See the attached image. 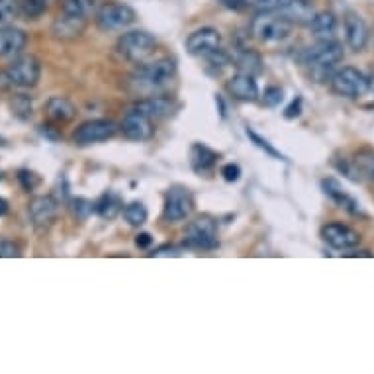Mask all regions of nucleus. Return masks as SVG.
Listing matches in <instances>:
<instances>
[{
  "instance_id": "c9c22d12",
  "label": "nucleus",
  "mask_w": 374,
  "mask_h": 374,
  "mask_svg": "<svg viewBox=\"0 0 374 374\" xmlns=\"http://www.w3.org/2000/svg\"><path fill=\"white\" fill-rule=\"evenodd\" d=\"M40 180H42V178L38 177L33 171H30V169H20V171H18V182H20V187L24 188L26 192L36 190V187L40 185Z\"/></svg>"
},
{
  "instance_id": "4c0bfd02",
  "label": "nucleus",
  "mask_w": 374,
  "mask_h": 374,
  "mask_svg": "<svg viewBox=\"0 0 374 374\" xmlns=\"http://www.w3.org/2000/svg\"><path fill=\"white\" fill-rule=\"evenodd\" d=\"M221 177L226 182H237L241 178V169L240 165H235V163H228V165L221 169Z\"/></svg>"
},
{
  "instance_id": "f257e3e1",
  "label": "nucleus",
  "mask_w": 374,
  "mask_h": 374,
  "mask_svg": "<svg viewBox=\"0 0 374 374\" xmlns=\"http://www.w3.org/2000/svg\"><path fill=\"white\" fill-rule=\"evenodd\" d=\"M345 52L343 45L339 42H318L312 47H306L304 52L298 53V63L304 67H310L312 75L318 79V83H323L332 79V71L337 63L343 61Z\"/></svg>"
},
{
  "instance_id": "473e14b6",
  "label": "nucleus",
  "mask_w": 374,
  "mask_h": 374,
  "mask_svg": "<svg viewBox=\"0 0 374 374\" xmlns=\"http://www.w3.org/2000/svg\"><path fill=\"white\" fill-rule=\"evenodd\" d=\"M245 6H253L260 12H281L282 8H286L292 0H243Z\"/></svg>"
},
{
  "instance_id": "4be33fe9",
  "label": "nucleus",
  "mask_w": 374,
  "mask_h": 374,
  "mask_svg": "<svg viewBox=\"0 0 374 374\" xmlns=\"http://www.w3.org/2000/svg\"><path fill=\"white\" fill-rule=\"evenodd\" d=\"M45 110H47V116L52 118L53 122H59V124L71 122L75 116H77L75 104L69 98H65V96H53V98H49L47 104H45Z\"/></svg>"
},
{
  "instance_id": "6e6552de",
  "label": "nucleus",
  "mask_w": 374,
  "mask_h": 374,
  "mask_svg": "<svg viewBox=\"0 0 374 374\" xmlns=\"http://www.w3.org/2000/svg\"><path fill=\"white\" fill-rule=\"evenodd\" d=\"M185 245H187L188 249L198 251H212L219 247L216 221L208 218V216L190 221L187 231H185Z\"/></svg>"
},
{
  "instance_id": "49530a36",
  "label": "nucleus",
  "mask_w": 374,
  "mask_h": 374,
  "mask_svg": "<svg viewBox=\"0 0 374 374\" xmlns=\"http://www.w3.org/2000/svg\"><path fill=\"white\" fill-rule=\"evenodd\" d=\"M0 180H2V173H0Z\"/></svg>"
},
{
  "instance_id": "0eeeda50",
  "label": "nucleus",
  "mask_w": 374,
  "mask_h": 374,
  "mask_svg": "<svg viewBox=\"0 0 374 374\" xmlns=\"http://www.w3.org/2000/svg\"><path fill=\"white\" fill-rule=\"evenodd\" d=\"M137 14L134 8L124 2H104L94 14V22L102 31H118L130 28Z\"/></svg>"
},
{
  "instance_id": "58836bf2",
  "label": "nucleus",
  "mask_w": 374,
  "mask_h": 374,
  "mask_svg": "<svg viewBox=\"0 0 374 374\" xmlns=\"http://www.w3.org/2000/svg\"><path fill=\"white\" fill-rule=\"evenodd\" d=\"M300 114H302V98L298 96V98H294L292 104L284 110V118H286V120H294V118H298Z\"/></svg>"
},
{
  "instance_id": "c85d7f7f",
  "label": "nucleus",
  "mask_w": 374,
  "mask_h": 374,
  "mask_svg": "<svg viewBox=\"0 0 374 374\" xmlns=\"http://www.w3.org/2000/svg\"><path fill=\"white\" fill-rule=\"evenodd\" d=\"M12 114L16 116L18 120H30L31 118V98L26 94H14V98L10 100Z\"/></svg>"
},
{
  "instance_id": "9d476101",
  "label": "nucleus",
  "mask_w": 374,
  "mask_h": 374,
  "mask_svg": "<svg viewBox=\"0 0 374 374\" xmlns=\"http://www.w3.org/2000/svg\"><path fill=\"white\" fill-rule=\"evenodd\" d=\"M118 132V125L112 120H88L81 124L73 132V141L77 146H93V143H102L114 137Z\"/></svg>"
},
{
  "instance_id": "c03bdc74",
  "label": "nucleus",
  "mask_w": 374,
  "mask_h": 374,
  "mask_svg": "<svg viewBox=\"0 0 374 374\" xmlns=\"http://www.w3.org/2000/svg\"><path fill=\"white\" fill-rule=\"evenodd\" d=\"M368 175H371V178L374 180V159H373V163H371V166H368Z\"/></svg>"
},
{
  "instance_id": "dca6fc26",
  "label": "nucleus",
  "mask_w": 374,
  "mask_h": 374,
  "mask_svg": "<svg viewBox=\"0 0 374 374\" xmlns=\"http://www.w3.org/2000/svg\"><path fill=\"white\" fill-rule=\"evenodd\" d=\"M345 38H347L349 47L357 53L364 52V47L368 43V26L354 12H349L345 16Z\"/></svg>"
},
{
  "instance_id": "393cba45",
  "label": "nucleus",
  "mask_w": 374,
  "mask_h": 374,
  "mask_svg": "<svg viewBox=\"0 0 374 374\" xmlns=\"http://www.w3.org/2000/svg\"><path fill=\"white\" fill-rule=\"evenodd\" d=\"M94 206H96V214L104 219L118 218V216L122 214V210H124V204H122L120 194L110 192V190L98 198V202H94Z\"/></svg>"
},
{
  "instance_id": "412c9836",
  "label": "nucleus",
  "mask_w": 374,
  "mask_h": 374,
  "mask_svg": "<svg viewBox=\"0 0 374 374\" xmlns=\"http://www.w3.org/2000/svg\"><path fill=\"white\" fill-rule=\"evenodd\" d=\"M310 31L315 42H333L337 33V18L332 12H315L310 22Z\"/></svg>"
},
{
  "instance_id": "1a4fd4ad",
  "label": "nucleus",
  "mask_w": 374,
  "mask_h": 374,
  "mask_svg": "<svg viewBox=\"0 0 374 374\" xmlns=\"http://www.w3.org/2000/svg\"><path fill=\"white\" fill-rule=\"evenodd\" d=\"M194 212V196L185 187H173L166 190L163 219L166 224H180L192 216Z\"/></svg>"
},
{
  "instance_id": "f3484780",
  "label": "nucleus",
  "mask_w": 374,
  "mask_h": 374,
  "mask_svg": "<svg viewBox=\"0 0 374 374\" xmlns=\"http://www.w3.org/2000/svg\"><path fill=\"white\" fill-rule=\"evenodd\" d=\"M228 91L233 98L241 102H255L259 100V84L253 75L237 73L228 81Z\"/></svg>"
},
{
  "instance_id": "f704fd0d",
  "label": "nucleus",
  "mask_w": 374,
  "mask_h": 374,
  "mask_svg": "<svg viewBox=\"0 0 374 374\" xmlns=\"http://www.w3.org/2000/svg\"><path fill=\"white\" fill-rule=\"evenodd\" d=\"M282 100H284V91L281 86H269L260 96V102L267 108H276V106H281Z\"/></svg>"
},
{
  "instance_id": "aec40b11",
  "label": "nucleus",
  "mask_w": 374,
  "mask_h": 374,
  "mask_svg": "<svg viewBox=\"0 0 374 374\" xmlns=\"http://www.w3.org/2000/svg\"><path fill=\"white\" fill-rule=\"evenodd\" d=\"M28 43V36L18 28L0 26V57H18Z\"/></svg>"
},
{
  "instance_id": "bb28decb",
  "label": "nucleus",
  "mask_w": 374,
  "mask_h": 374,
  "mask_svg": "<svg viewBox=\"0 0 374 374\" xmlns=\"http://www.w3.org/2000/svg\"><path fill=\"white\" fill-rule=\"evenodd\" d=\"M122 214H124L125 221L134 228H141L147 221V216H149L143 202H130L127 206H124Z\"/></svg>"
},
{
  "instance_id": "39448f33",
  "label": "nucleus",
  "mask_w": 374,
  "mask_h": 374,
  "mask_svg": "<svg viewBox=\"0 0 374 374\" xmlns=\"http://www.w3.org/2000/svg\"><path fill=\"white\" fill-rule=\"evenodd\" d=\"M329 86L337 96L359 98V96H364L371 91V79L354 67H343V69H339L332 75Z\"/></svg>"
},
{
  "instance_id": "5701e85b",
  "label": "nucleus",
  "mask_w": 374,
  "mask_h": 374,
  "mask_svg": "<svg viewBox=\"0 0 374 374\" xmlns=\"http://www.w3.org/2000/svg\"><path fill=\"white\" fill-rule=\"evenodd\" d=\"M218 161V153L210 147L202 146V143H194L190 149V166L196 173H208L216 166Z\"/></svg>"
},
{
  "instance_id": "a211bd4d",
  "label": "nucleus",
  "mask_w": 374,
  "mask_h": 374,
  "mask_svg": "<svg viewBox=\"0 0 374 374\" xmlns=\"http://www.w3.org/2000/svg\"><path fill=\"white\" fill-rule=\"evenodd\" d=\"M322 188L323 192L332 198L339 208H345L349 214H353V216H363L361 204H359V202H357V200H354V198L351 196V194H349L337 180H335V178H323Z\"/></svg>"
},
{
  "instance_id": "c756f323",
  "label": "nucleus",
  "mask_w": 374,
  "mask_h": 374,
  "mask_svg": "<svg viewBox=\"0 0 374 374\" xmlns=\"http://www.w3.org/2000/svg\"><path fill=\"white\" fill-rule=\"evenodd\" d=\"M47 10V0H22L20 16L26 20H36Z\"/></svg>"
},
{
  "instance_id": "7c9ffc66",
  "label": "nucleus",
  "mask_w": 374,
  "mask_h": 374,
  "mask_svg": "<svg viewBox=\"0 0 374 374\" xmlns=\"http://www.w3.org/2000/svg\"><path fill=\"white\" fill-rule=\"evenodd\" d=\"M22 0H0V26H8L20 16Z\"/></svg>"
},
{
  "instance_id": "4468645a",
  "label": "nucleus",
  "mask_w": 374,
  "mask_h": 374,
  "mask_svg": "<svg viewBox=\"0 0 374 374\" xmlns=\"http://www.w3.org/2000/svg\"><path fill=\"white\" fill-rule=\"evenodd\" d=\"M219 45H221V36L216 28H200V30L192 31L187 40L188 53L194 57H202V59L219 49Z\"/></svg>"
},
{
  "instance_id": "b1692460",
  "label": "nucleus",
  "mask_w": 374,
  "mask_h": 374,
  "mask_svg": "<svg viewBox=\"0 0 374 374\" xmlns=\"http://www.w3.org/2000/svg\"><path fill=\"white\" fill-rule=\"evenodd\" d=\"M281 12L292 24H300V26L302 24L310 26V22H312L313 16H315L312 2H308V0H292L290 4H288L286 8H282Z\"/></svg>"
},
{
  "instance_id": "423d86ee",
  "label": "nucleus",
  "mask_w": 374,
  "mask_h": 374,
  "mask_svg": "<svg viewBox=\"0 0 374 374\" xmlns=\"http://www.w3.org/2000/svg\"><path fill=\"white\" fill-rule=\"evenodd\" d=\"M6 77L10 81L12 86L18 88H33L40 83L42 77V63L36 55L20 53L18 57H14V61L6 67Z\"/></svg>"
},
{
  "instance_id": "cd10ccee",
  "label": "nucleus",
  "mask_w": 374,
  "mask_h": 374,
  "mask_svg": "<svg viewBox=\"0 0 374 374\" xmlns=\"http://www.w3.org/2000/svg\"><path fill=\"white\" fill-rule=\"evenodd\" d=\"M61 12L79 18H91L94 12V0H63Z\"/></svg>"
},
{
  "instance_id": "6ab92c4d",
  "label": "nucleus",
  "mask_w": 374,
  "mask_h": 374,
  "mask_svg": "<svg viewBox=\"0 0 374 374\" xmlns=\"http://www.w3.org/2000/svg\"><path fill=\"white\" fill-rule=\"evenodd\" d=\"M134 108L149 116L155 122V120H165L175 112V100L171 96H149V98L135 102Z\"/></svg>"
},
{
  "instance_id": "72a5a7b5",
  "label": "nucleus",
  "mask_w": 374,
  "mask_h": 374,
  "mask_svg": "<svg viewBox=\"0 0 374 374\" xmlns=\"http://www.w3.org/2000/svg\"><path fill=\"white\" fill-rule=\"evenodd\" d=\"M71 210H73V216L77 219H86L93 212H96V206H94V202L91 200H86V198H73L71 200Z\"/></svg>"
},
{
  "instance_id": "20e7f679",
  "label": "nucleus",
  "mask_w": 374,
  "mask_h": 374,
  "mask_svg": "<svg viewBox=\"0 0 374 374\" xmlns=\"http://www.w3.org/2000/svg\"><path fill=\"white\" fill-rule=\"evenodd\" d=\"M155 47H157L155 36H151L149 31L143 30L125 31V33L120 36V40L116 43L118 53H120L124 59L134 63L146 61L149 55H153Z\"/></svg>"
},
{
  "instance_id": "2eb2a0df",
  "label": "nucleus",
  "mask_w": 374,
  "mask_h": 374,
  "mask_svg": "<svg viewBox=\"0 0 374 374\" xmlns=\"http://www.w3.org/2000/svg\"><path fill=\"white\" fill-rule=\"evenodd\" d=\"M86 26H88V18H79V16H73V14L59 12V16L53 22L52 31L57 40L69 42V40L81 38L83 31L86 30Z\"/></svg>"
},
{
  "instance_id": "9b49d317",
  "label": "nucleus",
  "mask_w": 374,
  "mask_h": 374,
  "mask_svg": "<svg viewBox=\"0 0 374 374\" xmlns=\"http://www.w3.org/2000/svg\"><path fill=\"white\" fill-rule=\"evenodd\" d=\"M120 130H122L125 139H130V141H147V139L153 137V132H155L153 120L149 116L143 114V112L135 110V108H132L124 116V120L120 124Z\"/></svg>"
},
{
  "instance_id": "a18cd8bd",
  "label": "nucleus",
  "mask_w": 374,
  "mask_h": 374,
  "mask_svg": "<svg viewBox=\"0 0 374 374\" xmlns=\"http://www.w3.org/2000/svg\"><path fill=\"white\" fill-rule=\"evenodd\" d=\"M4 146V139H2V137H0V147Z\"/></svg>"
},
{
  "instance_id": "f03ea898",
  "label": "nucleus",
  "mask_w": 374,
  "mask_h": 374,
  "mask_svg": "<svg viewBox=\"0 0 374 374\" xmlns=\"http://www.w3.org/2000/svg\"><path fill=\"white\" fill-rule=\"evenodd\" d=\"M177 75V61L171 57H163L153 63H143L139 65L132 75V83L146 93L161 91L163 86L171 83Z\"/></svg>"
},
{
  "instance_id": "f8f14e48",
  "label": "nucleus",
  "mask_w": 374,
  "mask_h": 374,
  "mask_svg": "<svg viewBox=\"0 0 374 374\" xmlns=\"http://www.w3.org/2000/svg\"><path fill=\"white\" fill-rule=\"evenodd\" d=\"M322 240L337 251L354 249L361 243V233L345 224H327L322 228Z\"/></svg>"
},
{
  "instance_id": "a878e982",
  "label": "nucleus",
  "mask_w": 374,
  "mask_h": 374,
  "mask_svg": "<svg viewBox=\"0 0 374 374\" xmlns=\"http://www.w3.org/2000/svg\"><path fill=\"white\" fill-rule=\"evenodd\" d=\"M233 63L240 69V73L253 75V77L263 73V59L259 53L251 52V49H237L233 55Z\"/></svg>"
},
{
  "instance_id": "e433bc0d",
  "label": "nucleus",
  "mask_w": 374,
  "mask_h": 374,
  "mask_svg": "<svg viewBox=\"0 0 374 374\" xmlns=\"http://www.w3.org/2000/svg\"><path fill=\"white\" fill-rule=\"evenodd\" d=\"M20 255V247L14 241H0V259H14Z\"/></svg>"
},
{
  "instance_id": "ea45409f",
  "label": "nucleus",
  "mask_w": 374,
  "mask_h": 374,
  "mask_svg": "<svg viewBox=\"0 0 374 374\" xmlns=\"http://www.w3.org/2000/svg\"><path fill=\"white\" fill-rule=\"evenodd\" d=\"M40 134H42L43 137H47L49 141H59V139H61V134L57 132V127H53V125L49 124L40 125Z\"/></svg>"
},
{
  "instance_id": "79ce46f5",
  "label": "nucleus",
  "mask_w": 374,
  "mask_h": 374,
  "mask_svg": "<svg viewBox=\"0 0 374 374\" xmlns=\"http://www.w3.org/2000/svg\"><path fill=\"white\" fill-rule=\"evenodd\" d=\"M151 235H149V233H139V235H137V240H135V245H137V247H139V249H147V247H149V245H151Z\"/></svg>"
},
{
  "instance_id": "a19ab883",
  "label": "nucleus",
  "mask_w": 374,
  "mask_h": 374,
  "mask_svg": "<svg viewBox=\"0 0 374 374\" xmlns=\"http://www.w3.org/2000/svg\"><path fill=\"white\" fill-rule=\"evenodd\" d=\"M153 257H178L180 253H178L177 247H161V249H157L155 253H151Z\"/></svg>"
},
{
  "instance_id": "ddd939ff",
  "label": "nucleus",
  "mask_w": 374,
  "mask_h": 374,
  "mask_svg": "<svg viewBox=\"0 0 374 374\" xmlns=\"http://www.w3.org/2000/svg\"><path fill=\"white\" fill-rule=\"evenodd\" d=\"M57 210H59V202L49 194L31 198L30 204H28V214H30L33 228L40 229V231L52 228L53 221L57 218Z\"/></svg>"
},
{
  "instance_id": "37998d69",
  "label": "nucleus",
  "mask_w": 374,
  "mask_h": 374,
  "mask_svg": "<svg viewBox=\"0 0 374 374\" xmlns=\"http://www.w3.org/2000/svg\"><path fill=\"white\" fill-rule=\"evenodd\" d=\"M8 212V202L4 200V198L0 196V216H4Z\"/></svg>"
},
{
  "instance_id": "2f4dec72",
  "label": "nucleus",
  "mask_w": 374,
  "mask_h": 374,
  "mask_svg": "<svg viewBox=\"0 0 374 374\" xmlns=\"http://www.w3.org/2000/svg\"><path fill=\"white\" fill-rule=\"evenodd\" d=\"M245 134H247V137H249L251 143H253V146L259 147L260 151H265V153H267L269 157H272V159H276V161H286V159L282 157L281 151H276V149L270 146V143L267 141V139H265V137H260V135L257 134V132H253L251 127H247V132H245Z\"/></svg>"
},
{
  "instance_id": "7ed1b4c3",
  "label": "nucleus",
  "mask_w": 374,
  "mask_h": 374,
  "mask_svg": "<svg viewBox=\"0 0 374 374\" xmlns=\"http://www.w3.org/2000/svg\"><path fill=\"white\" fill-rule=\"evenodd\" d=\"M294 24L284 14L260 12L251 20V38L259 43H281L290 38Z\"/></svg>"
}]
</instances>
